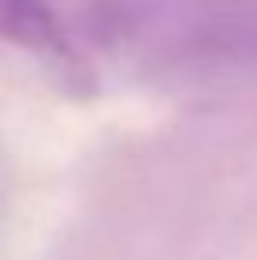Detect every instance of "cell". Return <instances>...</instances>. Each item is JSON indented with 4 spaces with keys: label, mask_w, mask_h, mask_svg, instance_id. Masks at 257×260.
Returning a JSON list of instances; mask_svg holds the SVG:
<instances>
[{
    "label": "cell",
    "mask_w": 257,
    "mask_h": 260,
    "mask_svg": "<svg viewBox=\"0 0 257 260\" xmlns=\"http://www.w3.org/2000/svg\"><path fill=\"white\" fill-rule=\"evenodd\" d=\"M110 30L174 64H257V0H140L113 8Z\"/></svg>",
    "instance_id": "obj_1"
},
{
    "label": "cell",
    "mask_w": 257,
    "mask_h": 260,
    "mask_svg": "<svg viewBox=\"0 0 257 260\" xmlns=\"http://www.w3.org/2000/svg\"><path fill=\"white\" fill-rule=\"evenodd\" d=\"M0 38L46 60L76 91L91 83L87 60L76 53L72 38H68L65 23L57 19V12L49 8V0H0Z\"/></svg>",
    "instance_id": "obj_2"
}]
</instances>
